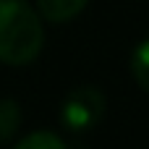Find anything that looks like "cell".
I'll list each match as a JSON object with an SVG mask.
<instances>
[{"mask_svg":"<svg viewBox=\"0 0 149 149\" xmlns=\"http://www.w3.org/2000/svg\"><path fill=\"white\" fill-rule=\"evenodd\" d=\"M128 68H131L134 81L149 94V39H141V42L131 50Z\"/></svg>","mask_w":149,"mask_h":149,"instance_id":"5b68a950","label":"cell"},{"mask_svg":"<svg viewBox=\"0 0 149 149\" xmlns=\"http://www.w3.org/2000/svg\"><path fill=\"white\" fill-rule=\"evenodd\" d=\"M89 0H37L42 18H47L50 24H65L71 18H76Z\"/></svg>","mask_w":149,"mask_h":149,"instance_id":"3957f363","label":"cell"},{"mask_svg":"<svg viewBox=\"0 0 149 149\" xmlns=\"http://www.w3.org/2000/svg\"><path fill=\"white\" fill-rule=\"evenodd\" d=\"M24 123V113H21V105L10 97L0 100V144H8L13 141V136L18 134Z\"/></svg>","mask_w":149,"mask_h":149,"instance_id":"277c9868","label":"cell"},{"mask_svg":"<svg viewBox=\"0 0 149 149\" xmlns=\"http://www.w3.org/2000/svg\"><path fill=\"white\" fill-rule=\"evenodd\" d=\"M105 110H107V97L102 94V89L84 84L71 89L68 97L63 100L60 123L73 134H86L105 118Z\"/></svg>","mask_w":149,"mask_h":149,"instance_id":"7a4b0ae2","label":"cell"},{"mask_svg":"<svg viewBox=\"0 0 149 149\" xmlns=\"http://www.w3.org/2000/svg\"><path fill=\"white\" fill-rule=\"evenodd\" d=\"M65 141L52 131H34L16 141V149H63Z\"/></svg>","mask_w":149,"mask_h":149,"instance_id":"8992f818","label":"cell"},{"mask_svg":"<svg viewBox=\"0 0 149 149\" xmlns=\"http://www.w3.org/2000/svg\"><path fill=\"white\" fill-rule=\"evenodd\" d=\"M45 45L39 13L26 0H0V63L29 65Z\"/></svg>","mask_w":149,"mask_h":149,"instance_id":"6da1fadb","label":"cell"}]
</instances>
